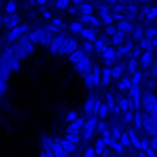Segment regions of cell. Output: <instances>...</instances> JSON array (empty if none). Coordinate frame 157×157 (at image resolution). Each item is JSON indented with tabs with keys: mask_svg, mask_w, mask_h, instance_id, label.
I'll return each instance as SVG.
<instances>
[{
	"mask_svg": "<svg viewBox=\"0 0 157 157\" xmlns=\"http://www.w3.org/2000/svg\"><path fill=\"white\" fill-rule=\"evenodd\" d=\"M85 157H100V155L96 154L95 147H90V149H86V152H85Z\"/></svg>",
	"mask_w": 157,
	"mask_h": 157,
	"instance_id": "cell-43",
	"label": "cell"
},
{
	"mask_svg": "<svg viewBox=\"0 0 157 157\" xmlns=\"http://www.w3.org/2000/svg\"><path fill=\"white\" fill-rule=\"evenodd\" d=\"M101 139L105 140L106 147H110L113 142H115V139H113V135H112V130H110V128H108V130H105V132L101 133Z\"/></svg>",
	"mask_w": 157,
	"mask_h": 157,
	"instance_id": "cell-27",
	"label": "cell"
},
{
	"mask_svg": "<svg viewBox=\"0 0 157 157\" xmlns=\"http://www.w3.org/2000/svg\"><path fill=\"white\" fill-rule=\"evenodd\" d=\"M85 85L88 86V88H93V86H95V85H93V76H91V73H88V75L85 76Z\"/></svg>",
	"mask_w": 157,
	"mask_h": 157,
	"instance_id": "cell-42",
	"label": "cell"
},
{
	"mask_svg": "<svg viewBox=\"0 0 157 157\" xmlns=\"http://www.w3.org/2000/svg\"><path fill=\"white\" fill-rule=\"evenodd\" d=\"M96 100H98V98H95L93 95L90 96L88 100H86L85 108H83V110H85V115H86V117H93V115H95V110H96Z\"/></svg>",
	"mask_w": 157,
	"mask_h": 157,
	"instance_id": "cell-5",
	"label": "cell"
},
{
	"mask_svg": "<svg viewBox=\"0 0 157 157\" xmlns=\"http://www.w3.org/2000/svg\"><path fill=\"white\" fill-rule=\"evenodd\" d=\"M150 149V140L149 139H142V145H140V150H147Z\"/></svg>",
	"mask_w": 157,
	"mask_h": 157,
	"instance_id": "cell-47",
	"label": "cell"
},
{
	"mask_svg": "<svg viewBox=\"0 0 157 157\" xmlns=\"http://www.w3.org/2000/svg\"><path fill=\"white\" fill-rule=\"evenodd\" d=\"M128 135H130V145L135 147V149L140 150V145H142V140L139 139V135H137V130H128Z\"/></svg>",
	"mask_w": 157,
	"mask_h": 157,
	"instance_id": "cell-14",
	"label": "cell"
},
{
	"mask_svg": "<svg viewBox=\"0 0 157 157\" xmlns=\"http://www.w3.org/2000/svg\"><path fill=\"white\" fill-rule=\"evenodd\" d=\"M142 108L149 115H157V98L155 95H152L150 90H147L142 96Z\"/></svg>",
	"mask_w": 157,
	"mask_h": 157,
	"instance_id": "cell-1",
	"label": "cell"
},
{
	"mask_svg": "<svg viewBox=\"0 0 157 157\" xmlns=\"http://www.w3.org/2000/svg\"><path fill=\"white\" fill-rule=\"evenodd\" d=\"M154 61H155V59H154V49H147V51H144V54L140 56V59H139L140 68H144V69H149Z\"/></svg>",
	"mask_w": 157,
	"mask_h": 157,
	"instance_id": "cell-4",
	"label": "cell"
},
{
	"mask_svg": "<svg viewBox=\"0 0 157 157\" xmlns=\"http://www.w3.org/2000/svg\"><path fill=\"white\" fill-rule=\"evenodd\" d=\"M142 37H145V29L142 27L140 24H137L133 27V32H132V39L133 41H140Z\"/></svg>",
	"mask_w": 157,
	"mask_h": 157,
	"instance_id": "cell-18",
	"label": "cell"
},
{
	"mask_svg": "<svg viewBox=\"0 0 157 157\" xmlns=\"http://www.w3.org/2000/svg\"><path fill=\"white\" fill-rule=\"evenodd\" d=\"M96 130H98L100 133H103L105 130H108V125H106L105 122H98V125H96Z\"/></svg>",
	"mask_w": 157,
	"mask_h": 157,
	"instance_id": "cell-45",
	"label": "cell"
},
{
	"mask_svg": "<svg viewBox=\"0 0 157 157\" xmlns=\"http://www.w3.org/2000/svg\"><path fill=\"white\" fill-rule=\"evenodd\" d=\"M81 12H83L85 15L91 14V12H93V5H90V4H81Z\"/></svg>",
	"mask_w": 157,
	"mask_h": 157,
	"instance_id": "cell-38",
	"label": "cell"
},
{
	"mask_svg": "<svg viewBox=\"0 0 157 157\" xmlns=\"http://www.w3.org/2000/svg\"><path fill=\"white\" fill-rule=\"evenodd\" d=\"M122 133H123V132L118 128V127H113V128H112V135H113V139H115V140H120Z\"/></svg>",
	"mask_w": 157,
	"mask_h": 157,
	"instance_id": "cell-40",
	"label": "cell"
},
{
	"mask_svg": "<svg viewBox=\"0 0 157 157\" xmlns=\"http://www.w3.org/2000/svg\"><path fill=\"white\" fill-rule=\"evenodd\" d=\"M106 48H108V39H106V36L105 37H100L98 41H95V51L96 52H103Z\"/></svg>",
	"mask_w": 157,
	"mask_h": 157,
	"instance_id": "cell-20",
	"label": "cell"
},
{
	"mask_svg": "<svg viewBox=\"0 0 157 157\" xmlns=\"http://www.w3.org/2000/svg\"><path fill=\"white\" fill-rule=\"evenodd\" d=\"M120 142H122L125 147L130 145V135H128V132H123V133H122V137H120Z\"/></svg>",
	"mask_w": 157,
	"mask_h": 157,
	"instance_id": "cell-37",
	"label": "cell"
},
{
	"mask_svg": "<svg viewBox=\"0 0 157 157\" xmlns=\"http://www.w3.org/2000/svg\"><path fill=\"white\" fill-rule=\"evenodd\" d=\"M66 139L71 140L73 144H78V142H79V137L76 135V133H68V137H66Z\"/></svg>",
	"mask_w": 157,
	"mask_h": 157,
	"instance_id": "cell-49",
	"label": "cell"
},
{
	"mask_svg": "<svg viewBox=\"0 0 157 157\" xmlns=\"http://www.w3.org/2000/svg\"><path fill=\"white\" fill-rule=\"evenodd\" d=\"M125 69H127V66L123 64V63H118V64H115L112 68V76H113V79H120L123 76V73H125Z\"/></svg>",
	"mask_w": 157,
	"mask_h": 157,
	"instance_id": "cell-11",
	"label": "cell"
},
{
	"mask_svg": "<svg viewBox=\"0 0 157 157\" xmlns=\"http://www.w3.org/2000/svg\"><path fill=\"white\" fill-rule=\"evenodd\" d=\"M106 105H108L110 108V113H112V110L117 106V101H115V96L112 95V93H106Z\"/></svg>",
	"mask_w": 157,
	"mask_h": 157,
	"instance_id": "cell-32",
	"label": "cell"
},
{
	"mask_svg": "<svg viewBox=\"0 0 157 157\" xmlns=\"http://www.w3.org/2000/svg\"><path fill=\"white\" fill-rule=\"evenodd\" d=\"M101 157H112V155H110V154H106V152H105V154H103Z\"/></svg>",
	"mask_w": 157,
	"mask_h": 157,
	"instance_id": "cell-56",
	"label": "cell"
},
{
	"mask_svg": "<svg viewBox=\"0 0 157 157\" xmlns=\"http://www.w3.org/2000/svg\"><path fill=\"white\" fill-rule=\"evenodd\" d=\"M71 31H75V32H81V31H83L81 24H78V22H75V24L71 25Z\"/></svg>",
	"mask_w": 157,
	"mask_h": 157,
	"instance_id": "cell-51",
	"label": "cell"
},
{
	"mask_svg": "<svg viewBox=\"0 0 157 157\" xmlns=\"http://www.w3.org/2000/svg\"><path fill=\"white\" fill-rule=\"evenodd\" d=\"M83 46H85V51H86V52L95 51V44H93L91 41H85V44H83Z\"/></svg>",
	"mask_w": 157,
	"mask_h": 157,
	"instance_id": "cell-44",
	"label": "cell"
},
{
	"mask_svg": "<svg viewBox=\"0 0 157 157\" xmlns=\"http://www.w3.org/2000/svg\"><path fill=\"white\" fill-rule=\"evenodd\" d=\"M112 68H103L101 69V85H105V86H108L110 83H112Z\"/></svg>",
	"mask_w": 157,
	"mask_h": 157,
	"instance_id": "cell-16",
	"label": "cell"
},
{
	"mask_svg": "<svg viewBox=\"0 0 157 157\" xmlns=\"http://www.w3.org/2000/svg\"><path fill=\"white\" fill-rule=\"evenodd\" d=\"M139 46L144 49V51H147V49H152V39H149V37H142L139 41Z\"/></svg>",
	"mask_w": 157,
	"mask_h": 157,
	"instance_id": "cell-28",
	"label": "cell"
},
{
	"mask_svg": "<svg viewBox=\"0 0 157 157\" xmlns=\"http://www.w3.org/2000/svg\"><path fill=\"white\" fill-rule=\"evenodd\" d=\"M110 147H112V149L115 150L117 154H123V152H125V145H123V144L120 142V140H115V142H113Z\"/></svg>",
	"mask_w": 157,
	"mask_h": 157,
	"instance_id": "cell-30",
	"label": "cell"
},
{
	"mask_svg": "<svg viewBox=\"0 0 157 157\" xmlns=\"http://www.w3.org/2000/svg\"><path fill=\"white\" fill-rule=\"evenodd\" d=\"M139 59H133V58H130L128 59V63H127V71H128V75H133V73L137 71V68H139Z\"/></svg>",
	"mask_w": 157,
	"mask_h": 157,
	"instance_id": "cell-23",
	"label": "cell"
},
{
	"mask_svg": "<svg viewBox=\"0 0 157 157\" xmlns=\"http://www.w3.org/2000/svg\"><path fill=\"white\" fill-rule=\"evenodd\" d=\"M81 36L85 37V41H91V42L96 41V34H95V31H93V29H83Z\"/></svg>",
	"mask_w": 157,
	"mask_h": 157,
	"instance_id": "cell-24",
	"label": "cell"
},
{
	"mask_svg": "<svg viewBox=\"0 0 157 157\" xmlns=\"http://www.w3.org/2000/svg\"><path fill=\"white\" fill-rule=\"evenodd\" d=\"M125 36H127V34H123V32L118 31V32H117V34L112 37V44H113V46H122V44H125V41H127Z\"/></svg>",
	"mask_w": 157,
	"mask_h": 157,
	"instance_id": "cell-22",
	"label": "cell"
},
{
	"mask_svg": "<svg viewBox=\"0 0 157 157\" xmlns=\"http://www.w3.org/2000/svg\"><path fill=\"white\" fill-rule=\"evenodd\" d=\"M133 115H135V113H132V110H128V112H123V118H125V123L133 122Z\"/></svg>",
	"mask_w": 157,
	"mask_h": 157,
	"instance_id": "cell-39",
	"label": "cell"
},
{
	"mask_svg": "<svg viewBox=\"0 0 157 157\" xmlns=\"http://www.w3.org/2000/svg\"><path fill=\"white\" fill-rule=\"evenodd\" d=\"M85 118L83 117H78V118L75 120V122H71L69 123V127H68V133H78L79 132V128H83L85 127Z\"/></svg>",
	"mask_w": 157,
	"mask_h": 157,
	"instance_id": "cell-8",
	"label": "cell"
},
{
	"mask_svg": "<svg viewBox=\"0 0 157 157\" xmlns=\"http://www.w3.org/2000/svg\"><path fill=\"white\" fill-rule=\"evenodd\" d=\"M75 66H76V69H78V73H79V75H83V76H86L88 73H91V68H93L88 58H85L83 61H79L78 64H75Z\"/></svg>",
	"mask_w": 157,
	"mask_h": 157,
	"instance_id": "cell-6",
	"label": "cell"
},
{
	"mask_svg": "<svg viewBox=\"0 0 157 157\" xmlns=\"http://www.w3.org/2000/svg\"><path fill=\"white\" fill-rule=\"evenodd\" d=\"M101 58L103 61H112V63H117V49L115 48H106L105 51L101 52Z\"/></svg>",
	"mask_w": 157,
	"mask_h": 157,
	"instance_id": "cell-10",
	"label": "cell"
},
{
	"mask_svg": "<svg viewBox=\"0 0 157 157\" xmlns=\"http://www.w3.org/2000/svg\"><path fill=\"white\" fill-rule=\"evenodd\" d=\"M101 69L100 66H93L91 68V76H93V85L95 86H100L101 85Z\"/></svg>",
	"mask_w": 157,
	"mask_h": 157,
	"instance_id": "cell-12",
	"label": "cell"
},
{
	"mask_svg": "<svg viewBox=\"0 0 157 157\" xmlns=\"http://www.w3.org/2000/svg\"><path fill=\"white\" fill-rule=\"evenodd\" d=\"M68 5V0H59V7H66Z\"/></svg>",
	"mask_w": 157,
	"mask_h": 157,
	"instance_id": "cell-54",
	"label": "cell"
},
{
	"mask_svg": "<svg viewBox=\"0 0 157 157\" xmlns=\"http://www.w3.org/2000/svg\"><path fill=\"white\" fill-rule=\"evenodd\" d=\"M96 117H98V115H93V117H90V118L86 120L85 127H83V133H85V140L91 139L93 132L96 130V125H98V118H96Z\"/></svg>",
	"mask_w": 157,
	"mask_h": 157,
	"instance_id": "cell-3",
	"label": "cell"
},
{
	"mask_svg": "<svg viewBox=\"0 0 157 157\" xmlns=\"http://www.w3.org/2000/svg\"><path fill=\"white\" fill-rule=\"evenodd\" d=\"M117 103H118L122 113H123V112H128V110L133 108V101H132V98H130V96H120Z\"/></svg>",
	"mask_w": 157,
	"mask_h": 157,
	"instance_id": "cell-7",
	"label": "cell"
},
{
	"mask_svg": "<svg viewBox=\"0 0 157 157\" xmlns=\"http://www.w3.org/2000/svg\"><path fill=\"white\" fill-rule=\"evenodd\" d=\"M112 15H113V21H117V22H120V21H125L127 10H125V12H122V14H115V12H112Z\"/></svg>",
	"mask_w": 157,
	"mask_h": 157,
	"instance_id": "cell-41",
	"label": "cell"
},
{
	"mask_svg": "<svg viewBox=\"0 0 157 157\" xmlns=\"http://www.w3.org/2000/svg\"><path fill=\"white\" fill-rule=\"evenodd\" d=\"M130 78H132V86H140V81H142L144 75L140 71H135L132 76H130Z\"/></svg>",
	"mask_w": 157,
	"mask_h": 157,
	"instance_id": "cell-29",
	"label": "cell"
},
{
	"mask_svg": "<svg viewBox=\"0 0 157 157\" xmlns=\"http://www.w3.org/2000/svg\"><path fill=\"white\" fill-rule=\"evenodd\" d=\"M137 2H147V0H137Z\"/></svg>",
	"mask_w": 157,
	"mask_h": 157,
	"instance_id": "cell-57",
	"label": "cell"
},
{
	"mask_svg": "<svg viewBox=\"0 0 157 157\" xmlns=\"http://www.w3.org/2000/svg\"><path fill=\"white\" fill-rule=\"evenodd\" d=\"M144 54V49L140 48V46H135V48L132 49V52H130V58L133 59H140V56Z\"/></svg>",
	"mask_w": 157,
	"mask_h": 157,
	"instance_id": "cell-33",
	"label": "cell"
},
{
	"mask_svg": "<svg viewBox=\"0 0 157 157\" xmlns=\"http://www.w3.org/2000/svg\"><path fill=\"white\" fill-rule=\"evenodd\" d=\"M85 58H88V56L85 54V51H73L71 54H69V59H71L73 64H78V63L83 61Z\"/></svg>",
	"mask_w": 157,
	"mask_h": 157,
	"instance_id": "cell-19",
	"label": "cell"
},
{
	"mask_svg": "<svg viewBox=\"0 0 157 157\" xmlns=\"http://www.w3.org/2000/svg\"><path fill=\"white\" fill-rule=\"evenodd\" d=\"M150 145H152V149L157 152V135H152V140H150Z\"/></svg>",
	"mask_w": 157,
	"mask_h": 157,
	"instance_id": "cell-53",
	"label": "cell"
},
{
	"mask_svg": "<svg viewBox=\"0 0 157 157\" xmlns=\"http://www.w3.org/2000/svg\"><path fill=\"white\" fill-rule=\"evenodd\" d=\"M81 22H88V24H91L93 27H100V25L103 24V22L100 21V19L93 17L91 14H88V15H85V14H83V15H81Z\"/></svg>",
	"mask_w": 157,
	"mask_h": 157,
	"instance_id": "cell-17",
	"label": "cell"
},
{
	"mask_svg": "<svg viewBox=\"0 0 157 157\" xmlns=\"http://www.w3.org/2000/svg\"><path fill=\"white\" fill-rule=\"evenodd\" d=\"M133 27H135V25H133L132 22H128L127 19H125V21L117 22V29H118L120 32H123V34H132V32H133Z\"/></svg>",
	"mask_w": 157,
	"mask_h": 157,
	"instance_id": "cell-9",
	"label": "cell"
},
{
	"mask_svg": "<svg viewBox=\"0 0 157 157\" xmlns=\"http://www.w3.org/2000/svg\"><path fill=\"white\" fill-rule=\"evenodd\" d=\"M127 10V4H115V5H112V12H115V14H122V12H125Z\"/></svg>",
	"mask_w": 157,
	"mask_h": 157,
	"instance_id": "cell-34",
	"label": "cell"
},
{
	"mask_svg": "<svg viewBox=\"0 0 157 157\" xmlns=\"http://www.w3.org/2000/svg\"><path fill=\"white\" fill-rule=\"evenodd\" d=\"M155 133H157V122H155Z\"/></svg>",
	"mask_w": 157,
	"mask_h": 157,
	"instance_id": "cell-58",
	"label": "cell"
},
{
	"mask_svg": "<svg viewBox=\"0 0 157 157\" xmlns=\"http://www.w3.org/2000/svg\"><path fill=\"white\" fill-rule=\"evenodd\" d=\"M145 37H149V39L157 37V29L155 27H147L145 29Z\"/></svg>",
	"mask_w": 157,
	"mask_h": 157,
	"instance_id": "cell-36",
	"label": "cell"
},
{
	"mask_svg": "<svg viewBox=\"0 0 157 157\" xmlns=\"http://www.w3.org/2000/svg\"><path fill=\"white\" fill-rule=\"evenodd\" d=\"M117 32H118V29H117V25H106V29H105V34L106 36H110V37H113V36L117 34Z\"/></svg>",
	"mask_w": 157,
	"mask_h": 157,
	"instance_id": "cell-35",
	"label": "cell"
},
{
	"mask_svg": "<svg viewBox=\"0 0 157 157\" xmlns=\"http://www.w3.org/2000/svg\"><path fill=\"white\" fill-rule=\"evenodd\" d=\"M133 128H135L137 132L144 128V115L140 113V110H137L135 115H133Z\"/></svg>",
	"mask_w": 157,
	"mask_h": 157,
	"instance_id": "cell-15",
	"label": "cell"
},
{
	"mask_svg": "<svg viewBox=\"0 0 157 157\" xmlns=\"http://www.w3.org/2000/svg\"><path fill=\"white\" fill-rule=\"evenodd\" d=\"M100 17H101V22L105 25H110L113 22V15L112 12H105V10H100Z\"/></svg>",
	"mask_w": 157,
	"mask_h": 157,
	"instance_id": "cell-25",
	"label": "cell"
},
{
	"mask_svg": "<svg viewBox=\"0 0 157 157\" xmlns=\"http://www.w3.org/2000/svg\"><path fill=\"white\" fill-rule=\"evenodd\" d=\"M130 88H132V78L130 76H122L118 83V90L120 91H128Z\"/></svg>",
	"mask_w": 157,
	"mask_h": 157,
	"instance_id": "cell-13",
	"label": "cell"
},
{
	"mask_svg": "<svg viewBox=\"0 0 157 157\" xmlns=\"http://www.w3.org/2000/svg\"><path fill=\"white\" fill-rule=\"evenodd\" d=\"M142 12L145 14V19L147 21H154V19H157V7H144Z\"/></svg>",
	"mask_w": 157,
	"mask_h": 157,
	"instance_id": "cell-21",
	"label": "cell"
},
{
	"mask_svg": "<svg viewBox=\"0 0 157 157\" xmlns=\"http://www.w3.org/2000/svg\"><path fill=\"white\" fill-rule=\"evenodd\" d=\"M105 147H106V144H105V140L101 139V137H100L98 140H96V144H95V150H96V154H98V155H103V154H105Z\"/></svg>",
	"mask_w": 157,
	"mask_h": 157,
	"instance_id": "cell-26",
	"label": "cell"
},
{
	"mask_svg": "<svg viewBox=\"0 0 157 157\" xmlns=\"http://www.w3.org/2000/svg\"><path fill=\"white\" fill-rule=\"evenodd\" d=\"M150 78H157V59L154 61V66H152V73H150Z\"/></svg>",
	"mask_w": 157,
	"mask_h": 157,
	"instance_id": "cell-52",
	"label": "cell"
},
{
	"mask_svg": "<svg viewBox=\"0 0 157 157\" xmlns=\"http://www.w3.org/2000/svg\"><path fill=\"white\" fill-rule=\"evenodd\" d=\"M127 96L132 98L135 112L137 110H142V96H144V93H142V90H140V86H132V88L128 90V95Z\"/></svg>",
	"mask_w": 157,
	"mask_h": 157,
	"instance_id": "cell-2",
	"label": "cell"
},
{
	"mask_svg": "<svg viewBox=\"0 0 157 157\" xmlns=\"http://www.w3.org/2000/svg\"><path fill=\"white\" fill-rule=\"evenodd\" d=\"M127 12H132V14H139V7L133 4H127Z\"/></svg>",
	"mask_w": 157,
	"mask_h": 157,
	"instance_id": "cell-46",
	"label": "cell"
},
{
	"mask_svg": "<svg viewBox=\"0 0 157 157\" xmlns=\"http://www.w3.org/2000/svg\"><path fill=\"white\" fill-rule=\"evenodd\" d=\"M125 19H127V21H128V22H133V21H135V19H137V14H132V12H127Z\"/></svg>",
	"mask_w": 157,
	"mask_h": 157,
	"instance_id": "cell-50",
	"label": "cell"
},
{
	"mask_svg": "<svg viewBox=\"0 0 157 157\" xmlns=\"http://www.w3.org/2000/svg\"><path fill=\"white\" fill-rule=\"evenodd\" d=\"M108 5H115V4H118V0H105Z\"/></svg>",
	"mask_w": 157,
	"mask_h": 157,
	"instance_id": "cell-55",
	"label": "cell"
},
{
	"mask_svg": "<svg viewBox=\"0 0 157 157\" xmlns=\"http://www.w3.org/2000/svg\"><path fill=\"white\" fill-rule=\"evenodd\" d=\"M76 118H78V115H76V112H69L68 115H66V120H68L69 123H71V122H75Z\"/></svg>",
	"mask_w": 157,
	"mask_h": 157,
	"instance_id": "cell-48",
	"label": "cell"
},
{
	"mask_svg": "<svg viewBox=\"0 0 157 157\" xmlns=\"http://www.w3.org/2000/svg\"><path fill=\"white\" fill-rule=\"evenodd\" d=\"M108 113H110V108H108V105H100V108H98V115H100V118H106V117H108Z\"/></svg>",
	"mask_w": 157,
	"mask_h": 157,
	"instance_id": "cell-31",
	"label": "cell"
}]
</instances>
